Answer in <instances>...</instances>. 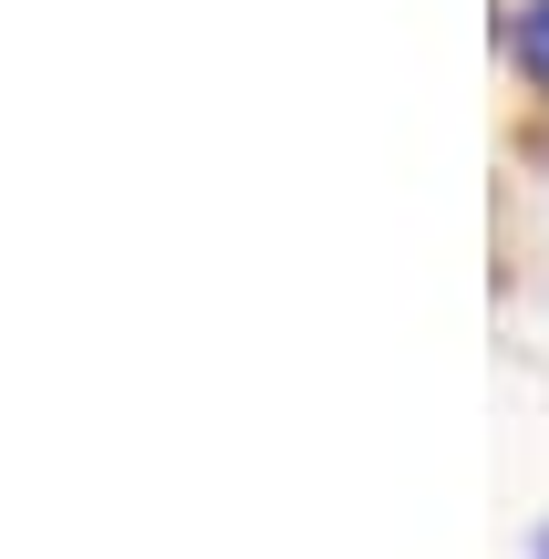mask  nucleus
Returning <instances> with one entry per match:
<instances>
[{"label":"nucleus","instance_id":"obj_2","mask_svg":"<svg viewBox=\"0 0 549 559\" xmlns=\"http://www.w3.org/2000/svg\"><path fill=\"white\" fill-rule=\"evenodd\" d=\"M529 559H549V528H539V539H529Z\"/></svg>","mask_w":549,"mask_h":559},{"label":"nucleus","instance_id":"obj_1","mask_svg":"<svg viewBox=\"0 0 549 559\" xmlns=\"http://www.w3.org/2000/svg\"><path fill=\"white\" fill-rule=\"evenodd\" d=\"M509 62L529 73V94H549V0H518L509 11Z\"/></svg>","mask_w":549,"mask_h":559}]
</instances>
